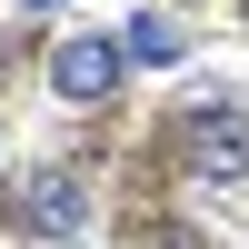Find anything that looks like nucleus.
Wrapping results in <instances>:
<instances>
[{"label": "nucleus", "instance_id": "1", "mask_svg": "<svg viewBox=\"0 0 249 249\" xmlns=\"http://www.w3.org/2000/svg\"><path fill=\"white\" fill-rule=\"evenodd\" d=\"M120 80H130V50H120V30H60V40H50V90L70 100V110H100Z\"/></svg>", "mask_w": 249, "mask_h": 249}, {"label": "nucleus", "instance_id": "2", "mask_svg": "<svg viewBox=\"0 0 249 249\" xmlns=\"http://www.w3.org/2000/svg\"><path fill=\"white\" fill-rule=\"evenodd\" d=\"M10 219H20L30 239H80V230H90V190H80L70 170H30L20 199H10Z\"/></svg>", "mask_w": 249, "mask_h": 249}, {"label": "nucleus", "instance_id": "3", "mask_svg": "<svg viewBox=\"0 0 249 249\" xmlns=\"http://www.w3.org/2000/svg\"><path fill=\"white\" fill-rule=\"evenodd\" d=\"M190 179H210V190H239L249 179V120L239 110H199L190 120Z\"/></svg>", "mask_w": 249, "mask_h": 249}, {"label": "nucleus", "instance_id": "4", "mask_svg": "<svg viewBox=\"0 0 249 249\" xmlns=\"http://www.w3.org/2000/svg\"><path fill=\"white\" fill-rule=\"evenodd\" d=\"M120 50H130V70H179V60H190V30H179L170 10H140L130 30H120Z\"/></svg>", "mask_w": 249, "mask_h": 249}, {"label": "nucleus", "instance_id": "5", "mask_svg": "<svg viewBox=\"0 0 249 249\" xmlns=\"http://www.w3.org/2000/svg\"><path fill=\"white\" fill-rule=\"evenodd\" d=\"M20 10H60V0H20Z\"/></svg>", "mask_w": 249, "mask_h": 249}]
</instances>
